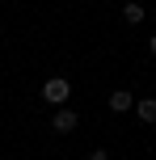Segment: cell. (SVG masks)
I'll use <instances>...</instances> for the list:
<instances>
[{"mask_svg": "<svg viewBox=\"0 0 156 160\" xmlns=\"http://www.w3.org/2000/svg\"><path fill=\"white\" fill-rule=\"evenodd\" d=\"M123 17H127L131 25H139V21H143V4H135V0H131V4H123Z\"/></svg>", "mask_w": 156, "mask_h": 160, "instance_id": "obj_5", "label": "cell"}, {"mask_svg": "<svg viewBox=\"0 0 156 160\" xmlns=\"http://www.w3.org/2000/svg\"><path fill=\"white\" fill-rule=\"evenodd\" d=\"M89 160H110V156H106V148H93V152H89Z\"/></svg>", "mask_w": 156, "mask_h": 160, "instance_id": "obj_6", "label": "cell"}, {"mask_svg": "<svg viewBox=\"0 0 156 160\" xmlns=\"http://www.w3.org/2000/svg\"><path fill=\"white\" fill-rule=\"evenodd\" d=\"M148 51H152V55H156V34H152V38H148Z\"/></svg>", "mask_w": 156, "mask_h": 160, "instance_id": "obj_7", "label": "cell"}, {"mask_svg": "<svg viewBox=\"0 0 156 160\" xmlns=\"http://www.w3.org/2000/svg\"><path fill=\"white\" fill-rule=\"evenodd\" d=\"M135 114H139V122L156 127V97H143V101H135Z\"/></svg>", "mask_w": 156, "mask_h": 160, "instance_id": "obj_4", "label": "cell"}, {"mask_svg": "<svg viewBox=\"0 0 156 160\" xmlns=\"http://www.w3.org/2000/svg\"><path fill=\"white\" fill-rule=\"evenodd\" d=\"M51 127H55L59 135H72V131L80 127V118H76V114H72V110H68V105H63V110L55 114V122H51Z\"/></svg>", "mask_w": 156, "mask_h": 160, "instance_id": "obj_2", "label": "cell"}, {"mask_svg": "<svg viewBox=\"0 0 156 160\" xmlns=\"http://www.w3.org/2000/svg\"><path fill=\"white\" fill-rule=\"evenodd\" d=\"M68 97H72V84H68L63 76H51L47 84H42V101L59 105V110H63V105H68Z\"/></svg>", "mask_w": 156, "mask_h": 160, "instance_id": "obj_1", "label": "cell"}, {"mask_svg": "<svg viewBox=\"0 0 156 160\" xmlns=\"http://www.w3.org/2000/svg\"><path fill=\"white\" fill-rule=\"evenodd\" d=\"M110 110H114V114H127V110H135V97L127 93V88H114V93H110Z\"/></svg>", "mask_w": 156, "mask_h": 160, "instance_id": "obj_3", "label": "cell"}]
</instances>
